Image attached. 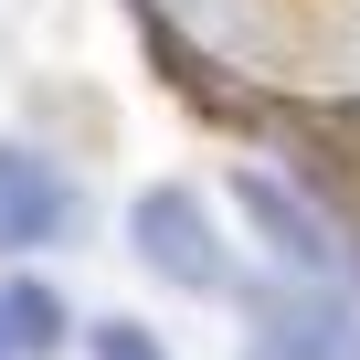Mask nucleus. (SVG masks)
Segmentation results:
<instances>
[{"label": "nucleus", "mask_w": 360, "mask_h": 360, "mask_svg": "<svg viewBox=\"0 0 360 360\" xmlns=\"http://www.w3.org/2000/svg\"><path fill=\"white\" fill-rule=\"evenodd\" d=\"M127 255L180 286V297H233V255H223V223L212 202L191 191V180H148V191L127 202Z\"/></svg>", "instance_id": "1"}, {"label": "nucleus", "mask_w": 360, "mask_h": 360, "mask_svg": "<svg viewBox=\"0 0 360 360\" xmlns=\"http://www.w3.org/2000/svg\"><path fill=\"white\" fill-rule=\"evenodd\" d=\"M244 360H360V297L339 276L244 286Z\"/></svg>", "instance_id": "2"}, {"label": "nucleus", "mask_w": 360, "mask_h": 360, "mask_svg": "<svg viewBox=\"0 0 360 360\" xmlns=\"http://www.w3.org/2000/svg\"><path fill=\"white\" fill-rule=\"evenodd\" d=\"M75 212H85L75 169H64V159H43L32 138H0V265H11V255H43V244H64V233H75Z\"/></svg>", "instance_id": "3"}, {"label": "nucleus", "mask_w": 360, "mask_h": 360, "mask_svg": "<svg viewBox=\"0 0 360 360\" xmlns=\"http://www.w3.org/2000/svg\"><path fill=\"white\" fill-rule=\"evenodd\" d=\"M233 202H244V223L276 244V265H286V276H339V233H328V212H318V202H297L286 180H265V169H244V180H233Z\"/></svg>", "instance_id": "4"}, {"label": "nucleus", "mask_w": 360, "mask_h": 360, "mask_svg": "<svg viewBox=\"0 0 360 360\" xmlns=\"http://www.w3.org/2000/svg\"><path fill=\"white\" fill-rule=\"evenodd\" d=\"M0 349H11V360H53L64 349V297L53 286H0Z\"/></svg>", "instance_id": "5"}, {"label": "nucleus", "mask_w": 360, "mask_h": 360, "mask_svg": "<svg viewBox=\"0 0 360 360\" xmlns=\"http://www.w3.org/2000/svg\"><path fill=\"white\" fill-rule=\"evenodd\" d=\"M85 360H169L138 318H96V339H85Z\"/></svg>", "instance_id": "6"}, {"label": "nucleus", "mask_w": 360, "mask_h": 360, "mask_svg": "<svg viewBox=\"0 0 360 360\" xmlns=\"http://www.w3.org/2000/svg\"><path fill=\"white\" fill-rule=\"evenodd\" d=\"M0 360H11V349H0Z\"/></svg>", "instance_id": "7"}]
</instances>
